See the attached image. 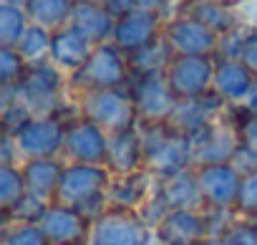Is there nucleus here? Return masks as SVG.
<instances>
[{
	"instance_id": "obj_1",
	"label": "nucleus",
	"mask_w": 257,
	"mask_h": 245,
	"mask_svg": "<svg viewBox=\"0 0 257 245\" xmlns=\"http://www.w3.org/2000/svg\"><path fill=\"white\" fill-rule=\"evenodd\" d=\"M139 134L144 144V167L157 180L194 167L189 134L179 132L169 121H139Z\"/></svg>"
},
{
	"instance_id": "obj_2",
	"label": "nucleus",
	"mask_w": 257,
	"mask_h": 245,
	"mask_svg": "<svg viewBox=\"0 0 257 245\" xmlns=\"http://www.w3.org/2000/svg\"><path fill=\"white\" fill-rule=\"evenodd\" d=\"M111 172L106 165H88V162H66L61 180H58V190L53 202L58 205H68L81 210L86 217L96 220L106 207V190L111 182Z\"/></svg>"
},
{
	"instance_id": "obj_3",
	"label": "nucleus",
	"mask_w": 257,
	"mask_h": 245,
	"mask_svg": "<svg viewBox=\"0 0 257 245\" xmlns=\"http://www.w3.org/2000/svg\"><path fill=\"white\" fill-rule=\"evenodd\" d=\"M132 78V66H128V53L121 51L113 41L93 46L88 61L68 76V91L83 94L91 89H118L126 86Z\"/></svg>"
},
{
	"instance_id": "obj_4",
	"label": "nucleus",
	"mask_w": 257,
	"mask_h": 245,
	"mask_svg": "<svg viewBox=\"0 0 257 245\" xmlns=\"http://www.w3.org/2000/svg\"><path fill=\"white\" fill-rule=\"evenodd\" d=\"M81 116L96 121L108 134L139 127V109L137 101L126 86L118 89H91L83 94H76Z\"/></svg>"
},
{
	"instance_id": "obj_5",
	"label": "nucleus",
	"mask_w": 257,
	"mask_h": 245,
	"mask_svg": "<svg viewBox=\"0 0 257 245\" xmlns=\"http://www.w3.org/2000/svg\"><path fill=\"white\" fill-rule=\"evenodd\" d=\"M16 89H18V99L26 101L36 116H41V114L56 116L66 101L68 76L61 68H56L51 61L28 63V68Z\"/></svg>"
},
{
	"instance_id": "obj_6",
	"label": "nucleus",
	"mask_w": 257,
	"mask_h": 245,
	"mask_svg": "<svg viewBox=\"0 0 257 245\" xmlns=\"http://www.w3.org/2000/svg\"><path fill=\"white\" fill-rule=\"evenodd\" d=\"M63 139H66V121L51 114L33 116L26 127H21L13 134V142L21 154V165L26 159L63 157Z\"/></svg>"
},
{
	"instance_id": "obj_7",
	"label": "nucleus",
	"mask_w": 257,
	"mask_h": 245,
	"mask_svg": "<svg viewBox=\"0 0 257 245\" xmlns=\"http://www.w3.org/2000/svg\"><path fill=\"white\" fill-rule=\"evenodd\" d=\"M149 227L137 210L106 207L93 222L86 245H144Z\"/></svg>"
},
{
	"instance_id": "obj_8",
	"label": "nucleus",
	"mask_w": 257,
	"mask_h": 245,
	"mask_svg": "<svg viewBox=\"0 0 257 245\" xmlns=\"http://www.w3.org/2000/svg\"><path fill=\"white\" fill-rule=\"evenodd\" d=\"M192 162L199 165H214V162H229L234 149L239 147V132L237 121H229L224 114L212 119L207 127L194 132L192 137Z\"/></svg>"
},
{
	"instance_id": "obj_9",
	"label": "nucleus",
	"mask_w": 257,
	"mask_h": 245,
	"mask_svg": "<svg viewBox=\"0 0 257 245\" xmlns=\"http://www.w3.org/2000/svg\"><path fill=\"white\" fill-rule=\"evenodd\" d=\"M214 68V56H174L164 76L179 99H199L212 91Z\"/></svg>"
},
{
	"instance_id": "obj_10",
	"label": "nucleus",
	"mask_w": 257,
	"mask_h": 245,
	"mask_svg": "<svg viewBox=\"0 0 257 245\" xmlns=\"http://www.w3.org/2000/svg\"><path fill=\"white\" fill-rule=\"evenodd\" d=\"M162 36L172 46L174 56H214L219 43V36L212 28L187 13H177L164 21Z\"/></svg>"
},
{
	"instance_id": "obj_11",
	"label": "nucleus",
	"mask_w": 257,
	"mask_h": 245,
	"mask_svg": "<svg viewBox=\"0 0 257 245\" xmlns=\"http://www.w3.org/2000/svg\"><path fill=\"white\" fill-rule=\"evenodd\" d=\"M108 147V132L86 116H76L66 121V139H63V159L66 162H88L103 165Z\"/></svg>"
},
{
	"instance_id": "obj_12",
	"label": "nucleus",
	"mask_w": 257,
	"mask_h": 245,
	"mask_svg": "<svg viewBox=\"0 0 257 245\" xmlns=\"http://www.w3.org/2000/svg\"><path fill=\"white\" fill-rule=\"evenodd\" d=\"M139 109V121H169L179 106V96L172 91L164 73L137 76V86L128 89Z\"/></svg>"
},
{
	"instance_id": "obj_13",
	"label": "nucleus",
	"mask_w": 257,
	"mask_h": 245,
	"mask_svg": "<svg viewBox=\"0 0 257 245\" xmlns=\"http://www.w3.org/2000/svg\"><path fill=\"white\" fill-rule=\"evenodd\" d=\"M197 182L202 190L204 207L212 210H234L242 175L232 167V162H214V165H199Z\"/></svg>"
},
{
	"instance_id": "obj_14",
	"label": "nucleus",
	"mask_w": 257,
	"mask_h": 245,
	"mask_svg": "<svg viewBox=\"0 0 257 245\" xmlns=\"http://www.w3.org/2000/svg\"><path fill=\"white\" fill-rule=\"evenodd\" d=\"M91 217H86L81 210L51 202L41 217V230L48 237V242L56 245H86L91 232Z\"/></svg>"
},
{
	"instance_id": "obj_15",
	"label": "nucleus",
	"mask_w": 257,
	"mask_h": 245,
	"mask_svg": "<svg viewBox=\"0 0 257 245\" xmlns=\"http://www.w3.org/2000/svg\"><path fill=\"white\" fill-rule=\"evenodd\" d=\"M154 232L167 245H199L209 235L204 207L202 210H192V207L169 210L164 220L154 227Z\"/></svg>"
},
{
	"instance_id": "obj_16",
	"label": "nucleus",
	"mask_w": 257,
	"mask_h": 245,
	"mask_svg": "<svg viewBox=\"0 0 257 245\" xmlns=\"http://www.w3.org/2000/svg\"><path fill=\"white\" fill-rule=\"evenodd\" d=\"M164 31V21L154 13L147 11H132L121 18H116V28H113V43L126 51V53H134L139 48H144L147 43L157 41Z\"/></svg>"
},
{
	"instance_id": "obj_17",
	"label": "nucleus",
	"mask_w": 257,
	"mask_h": 245,
	"mask_svg": "<svg viewBox=\"0 0 257 245\" xmlns=\"http://www.w3.org/2000/svg\"><path fill=\"white\" fill-rule=\"evenodd\" d=\"M157 185V177L142 167L134 172H126V175H113L106 190V200L108 207H121V210H139L147 197L152 195Z\"/></svg>"
},
{
	"instance_id": "obj_18",
	"label": "nucleus",
	"mask_w": 257,
	"mask_h": 245,
	"mask_svg": "<svg viewBox=\"0 0 257 245\" xmlns=\"http://www.w3.org/2000/svg\"><path fill=\"white\" fill-rule=\"evenodd\" d=\"M93 43L76 28V26H63L58 31H53V41H51V63L56 68H61L66 76L76 73L91 56Z\"/></svg>"
},
{
	"instance_id": "obj_19",
	"label": "nucleus",
	"mask_w": 257,
	"mask_h": 245,
	"mask_svg": "<svg viewBox=\"0 0 257 245\" xmlns=\"http://www.w3.org/2000/svg\"><path fill=\"white\" fill-rule=\"evenodd\" d=\"M103 165L108 167L111 175H126V172H134V170L144 167V144H142L139 127L108 134Z\"/></svg>"
},
{
	"instance_id": "obj_20",
	"label": "nucleus",
	"mask_w": 257,
	"mask_h": 245,
	"mask_svg": "<svg viewBox=\"0 0 257 245\" xmlns=\"http://www.w3.org/2000/svg\"><path fill=\"white\" fill-rule=\"evenodd\" d=\"M254 73L239 61V58H217V68H214V84L212 91L227 104V106H239L252 84H254Z\"/></svg>"
},
{
	"instance_id": "obj_21",
	"label": "nucleus",
	"mask_w": 257,
	"mask_h": 245,
	"mask_svg": "<svg viewBox=\"0 0 257 245\" xmlns=\"http://www.w3.org/2000/svg\"><path fill=\"white\" fill-rule=\"evenodd\" d=\"M71 26H76L93 46H98V43H106L113 38L116 18L108 13V8L101 0H81L73 8Z\"/></svg>"
},
{
	"instance_id": "obj_22",
	"label": "nucleus",
	"mask_w": 257,
	"mask_h": 245,
	"mask_svg": "<svg viewBox=\"0 0 257 245\" xmlns=\"http://www.w3.org/2000/svg\"><path fill=\"white\" fill-rule=\"evenodd\" d=\"M66 159L63 157H41V159H26L21 165L23 177H26V187L31 195L53 202L56 190H58V180L63 172Z\"/></svg>"
},
{
	"instance_id": "obj_23",
	"label": "nucleus",
	"mask_w": 257,
	"mask_h": 245,
	"mask_svg": "<svg viewBox=\"0 0 257 245\" xmlns=\"http://www.w3.org/2000/svg\"><path fill=\"white\" fill-rule=\"evenodd\" d=\"M157 187H159L164 202L169 205V210H184V207L202 210L204 207L194 167H189V170H184L179 175H172L167 180H157Z\"/></svg>"
},
{
	"instance_id": "obj_24",
	"label": "nucleus",
	"mask_w": 257,
	"mask_h": 245,
	"mask_svg": "<svg viewBox=\"0 0 257 245\" xmlns=\"http://www.w3.org/2000/svg\"><path fill=\"white\" fill-rule=\"evenodd\" d=\"M177 13H187V16L202 21L217 36H224V33L234 31L237 26H242L237 6H219V3H209V0H179Z\"/></svg>"
},
{
	"instance_id": "obj_25",
	"label": "nucleus",
	"mask_w": 257,
	"mask_h": 245,
	"mask_svg": "<svg viewBox=\"0 0 257 245\" xmlns=\"http://www.w3.org/2000/svg\"><path fill=\"white\" fill-rule=\"evenodd\" d=\"M174 51L167 43L164 36H159L157 41L147 43L144 48L128 53V66H132V76H144V73H164L167 66L172 63Z\"/></svg>"
},
{
	"instance_id": "obj_26",
	"label": "nucleus",
	"mask_w": 257,
	"mask_h": 245,
	"mask_svg": "<svg viewBox=\"0 0 257 245\" xmlns=\"http://www.w3.org/2000/svg\"><path fill=\"white\" fill-rule=\"evenodd\" d=\"M73 8H76V0H28L26 3V13L31 23L43 26L48 31H58L68 26Z\"/></svg>"
},
{
	"instance_id": "obj_27",
	"label": "nucleus",
	"mask_w": 257,
	"mask_h": 245,
	"mask_svg": "<svg viewBox=\"0 0 257 245\" xmlns=\"http://www.w3.org/2000/svg\"><path fill=\"white\" fill-rule=\"evenodd\" d=\"M51 41H53V31L31 23L16 48L21 51V56H23L28 63H43V61L51 58Z\"/></svg>"
},
{
	"instance_id": "obj_28",
	"label": "nucleus",
	"mask_w": 257,
	"mask_h": 245,
	"mask_svg": "<svg viewBox=\"0 0 257 245\" xmlns=\"http://www.w3.org/2000/svg\"><path fill=\"white\" fill-rule=\"evenodd\" d=\"M31 18L26 13V8L18 6H6L0 3V46H18L23 33L28 31Z\"/></svg>"
},
{
	"instance_id": "obj_29",
	"label": "nucleus",
	"mask_w": 257,
	"mask_h": 245,
	"mask_svg": "<svg viewBox=\"0 0 257 245\" xmlns=\"http://www.w3.org/2000/svg\"><path fill=\"white\" fill-rule=\"evenodd\" d=\"M28 192L21 165H0V207L11 210Z\"/></svg>"
},
{
	"instance_id": "obj_30",
	"label": "nucleus",
	"mask_w": 257,
	"mask_h": 245,
	"mask_svg": "<svg viewBox=\"0 0 257 245\" xmlns=\"http://www.w3.org/2000/svg\"><path fill=\"white\" fill-rule=\"evenodd\" d=\"M0 245H48L38 222H6Z\"/></svg>"
},
{
	"instance_id": "obj_31",
	"label": "nucleus",
	"mask_w": 257,
	"mask_h": 245,
	"mask_svg": "<svg viewBox=\"0 0 257 245\" xmlns=\"http://www.w3.org/2000/svg\"><path fill=\"white\" fill-rule=\"evenodd\" d=\"M28 61L13 46H0V86H18Z\"/></svg>"
},
{
	"instance_id": "obj_32",
	"label": "nucleus",
	"mask_w": 257,
	"mask_h": 245,
	"mask_svg": "<svg viewBox=\"0 0 257 245\" xmlns=\"http://www.w3.org/2000/svg\"><path fill=\"white\" fill-rule=\"evenodd\" d=\"M51 202H46V200H41V197H36V195H31V192H26L11 210H6L3 215H6V222H41V217H43V212H46V207H48Z\"/></svg>"
},
{
	"instance_id": "obj_33",
	"label": "nucleus",
	"mask_w": 257,
	"mask_h": 245,
	"mask_svg": "<svg viewBox=\"0 0 257 245\" xmlns=\"http://www.w3.org/2000/svg\"><path fill=\"white\" fill-rule=\"evenodd\" d=\"M219 237H222V245H257V220L237 217Z\"/></svg>"
},
{
	"instance_id": "obj_34",
	"label": "nucleus",
	"mask_w": 257,
	"mask_h": 245,
	"mask_svg": "<svg viewBox=\"0 0 257 245\" xmlns=\"http://www.w3.org/2000/svg\"><path fill=\"white\" fill-rule=\"evenodd\" d=\"M234 212H237L239 217H254V220H257V172L242 177Z\"/></svg>"
},
{
	"instance_id": "obj_35",
	"label": "nucleus",
	"mask_w": 257,
	"mask_h": 245,
	"mask_svg": "<svg viewBox=\"0 0 257 245\" xmlns=\"http://www.w3.org/2000/svg\"><path fill=\"white\" fill-rule=\"evenodd\" d=\"M232 167L244 177V175H252V172H257V152L254 149H249L247 144H242L239 142V147L234 149V154H232Z\"/></svg>"
},
{
	"instance_id": "obj_36",
	"label": "nucleus",
	"mask_w": 257,
	"mask_h": 245,
	"mask_svg": "<svg viewBox=\"0 0 257 245\" xmlns=\"http://www.w3.org/2000/svg\"><path fill=\"white\" fill-rule=\"evenodd\" d=\"M237 132H239V142L257 152V114H244L237 121Z\"/></svg>"
},
{
	"instance_id": "obj_37",
	"label": "nucleus",
	"mask_w": 257,
	"mask_h": 245,
	"mask_svg": "<svg viewBox=\"0 0 257 245\" xmlns=\"http://www.w3.org/2000/svg\"><path fill=\"white\" fill-rule=\"evenodd\" d=\"M239 61L257 76V31L249 28L247 31V38L242 43V53H239Z\"/></svg>"
},
{
	"instance_id": "obj_38",
	"label": "nucleus",
	"mask_w": 257,
	"mask_h": 245,
	"mask_svg": "<svg viewBox=\"0 0 257 245\" xmlns=\"http://www.w3.org/2000/svg\"><path fill=\"white\" fill-rule=\"evenodd\" d=\"M237 13H239V21L247 28L257 31V0H242V3L237 6Z\"/></svg>"
},
{
	"instance_id": "obj_39",
	"label": "nucleus",
	"mask_w": 257,
	"mask_h": 245,
	"mask_svg": "<svg viewBox=\"0 0 257 245\" xmlns=\"http://www.w3.org/2000/svg\"><path fill=\"white\" fill-rule=\"evenodd\" d=\"M101 3L108 8V13H111L113 18H121V16H126V13L137 11V0H101Z\"/></svg>"
},
{
	"instance_id": "obj_40",
	"label": "nucleus",
	"mask_w": 257,
	"mask_h": 245,
	"mask_svg": "<svg viewBox=\"0 0 257 245\" xmlns=\"http://www.w3.org/2000/svg\"><path fill=\"white\" fill-rule=\"evenodd\" d=\"M234 109H239L242 114H257V78H254V84H252L247 99H244L239 106H234Z\"/></svg>"
},
{
	"instance_id": "obj_41",
	"label": "nucleus",
	"mask_w": 257,
	"mask_h": 245,
	"mask_svg": "<svg viewBox=\"0 0 257 245\" xmlns=\"http://www.w3.org/2000/svg\"><path fill=\"white\" fill-rule=\"evenodd\" d=\"M144 245H167V242H164V240H162V237H159L154 230H152V232H149V237L144 240Z\"/></svg>"
},
{
	"instance_id": "obj_42",
	"label": "nucleus",
	"mask_w": 257,
	"mask_h": 245,
	"mask_svg": "<svg viewBox=\"0 0 257 245\" xmlns=\"http://www.w3.org/2000/svg\"><path fill=\"white\" fill-rule=\"evenodd\" d=\"M199 245H222V237H219V235H207Z\"/></svg>"
},
{
	"instance_id": "obj_43",
	"label": "nucleus",
	"mask_w": 257,
	"mask_h": 245,
	"mask_svg": "<svg viewBox=\"0 0 257 245\" xmlns=\"http://www.w3.org/2000/svg\"><path fill=\"white\" fill-rule=\"evenodd\" d=\"M0 3H6V6H18V8H26L28 0H0Z\"/></svg>"
},
{
	"instance_id": "obj_44",
	"label": "nucleus",
	"mask_w": 257,
	"mask_h": 245,
	"mask_svg": "<svg viewBox=\"0 0 257 245\" xmlns=\"http://www.w3.org/2000/svg\"><path fill=\"white\" fill-rule=\"evenodd\" d=\"M209 3H219V6H239L242 0H209Z\"/></svg>"
},
{
	"instance_id": "obj_45",
	"label": "nucleus",
	"mask_w": 257,
	"mask_h": 245,
	"mask_svg": "<svg viewBox=\"0 0 257 245\" xmlns=\"http://www.w3.org/2000/svg\"><path fill=\"white\" fill-rule=\"evenodd\" d=\"M48 245H56V242H48Z\"/></svg>"
},
{
	"instance_id": "obj_46",
	"label": "nucleus",
	"mask_w": 257,
	"mask_h": 245,
	"mask_svg": "<svg viewBox=\"0 0 257 245\" xmlns=\"http://www.w3.org/2000/svg\"><path fill=\"white\" fill-rule=\"evenodd\" d=\"M76 3H81V0H76Z\"/></svg>"
}]
</instances>
